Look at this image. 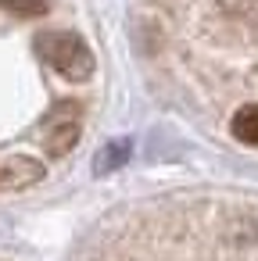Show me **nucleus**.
Returning <instances> with one entry per match:
<instances>
[{
    "label": "nucleus",
    "mask_w": 258,
    "mask_h": 261,
    "mask_svg": "<svg viewBox=\"0 0 258 261\" xmlns=\"http://www.w3.org/2000/svg\"><path fill=\"white\" fill-rule=\"evenodd\" d=\"M43 179V165L33 158H8L0 165V186L4 190H26Z\"/></svg>",
    "instance_id": "3"
},
{
    "label": "nucleus",
    "mask_w": 258,
    "mask_h": 261,
    "mask_svg": "<svg viewBox=\"0 0 258 261\" xmlns=\"http://www.w3.org/2000/svg\"><path fill=\"white\" fill-rule=\"evenodd\" d=\"M36 50L68 83H86L93 75V54H90V47L79 33H40Z\"/></svg>",
    "instance_id": "1"
},
{
    "label": "nucleus",
    "mask_w": 258,
    "mask_h": 261,
    "mask_svg": "<svg viewBox=\"0 0 258 261\" xmlns=\"http://www.w3.org/2000/svg\"><path fill=\"white\" fill-rule=\"evenodd\" d=\"M229 133H233L240 143H247V147H258V104H244V108L233 115V122H229Z\"/></svg>",
    "instance_id": "5"
},
{
    "label": "nucleus",
    "mask_w": 258,
    "mask_h": 261,
    "mask_svg": "<svg viewBox=\"0 0 258 261\" xmlns=\"http://www.w3.org/2000/svg\"><path fill=\"white\" fill-rule=\"evenodd\" d=\"M0 8L18 18H43L51 11V0H0Z\"/></svg>",
    "instance_id": "6"
},
{
    "label": "nucleus",
    "mask_w": 258,
    "mask_h": 261,
    "mask_svg": "<svg viewBox=\"0 0 258 261\" xmlns=\"http://www.w3.org/2000/svg\"><path fill=\"white\" fill-rule=\"evenodd\" d=\"M79 133H83V108L76 100H61L51 115H47V125H43V150L51 158H65L76 143H79Z\"/></svg>",
    "instance_id": "2"
},
{
    "label": "nucleus",
    "mask_w": 258,
    "mask_h": 261,
    "mask_svg": "<svg viewBox=\"0 0 258 261\" xmlns=\"http://www.w3.org/2000/svg\"><path fill=\"white\" fill-rule=\"evenodd\" d=\"M129 154H133V143H129V140H108V143L97 150V158H93V172H97V175H108V172L122 168V165L129 161Z\"/></svg>",
    "instance_id": "4"
}]
</instances>
